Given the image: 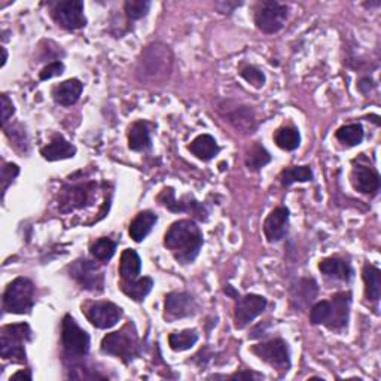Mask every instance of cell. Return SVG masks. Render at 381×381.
Here are the masks:
<instances>
[{"label":"cell","instance_id":"6da1fadb","mask_svg":"<svg viewBox=\"0 0 381 381\" xmlns=\"http://www.w3.org/2000/svg\"><path fill=\"white\" fill-rule=\"evenodd\" d=\"M202 243H205V240H202L200 226L190 219L173 222L164 235V246L182 265L193 264L197 259Z\"/></svg>","mask_w":381,"mask_h":381},{"label":"cell","instance_id":"7a4b0ae2","mask_svg":"<svg viewBox=\"0 0 381 381\" xmlns=\"http://www.w3.org/2000/svg\"><path fill=\"white\" fill-rule=\"evenodd\" d=\"M351 292H338L331 299L316 302L310 311V322L313 325H323L329 331H344L350 319Z\"/></svg>","mask_w":381,"mask_h":381},{"label":"cell","instance_id":"3957f363","mask_svg":"<svg viewBox=\"0 0 381 381\" xmlns=\"http://www.w3.org/2000/svg\"><path fill=\"white\" fill-rule=\"evenodd\" d=\"M101 351L110 356H117L124 363L129 365L136 358L141 356V341L136 331V326L133 323L125 325L122 329L117 332L108 334L101 340Z\"/></svg>","mask_w":381,"mask_h":381},{"label":"cell","instance_id":"277c9868","mask_svg":"<svg viewBox=\"0 0 381 381\" xmlns=\"http://www.w3.org/2000/svg\"><path fill=\"white\" fill-rule=\"evenodd\" d=\"M33 337L32 329L27 323H14L2 328L0 337V354L2 359L11 361L12 363H25V342H30Z\"/></svg>","mask_w":381,"mask_h":381},{"label":"cell","instance_id":"5b68a950","mask_svg":"<svg viewBox=\"0 0 381 381\" xmlns=\"http://www.w3.org/2000/svg\"><path fill=\"white\" fill-rule=\"evenodd\" d=\"M34 306V285L25 277L12 280L4 294V309L12 314H29Z\"/></svg>","mask_w":381,"mask_h":381},{"label":"cell","instance_id":"8992f818","mask_svg":"<svg viewBox=\"0 0 381 381\" xmlns=\"http://www.w3.org/2000/svg\"><path fill=\"white\" fill-rule=\"evenodd\" d=\"M90 335L76 323L70 314H66L61 323V346L66 358L78 361L90 353Z\"/></svg>","mask_w":381,"mask_h":381},{"label":"cell","instance_id":"52a82bcc","mask_svg":"<svg viewBox=\"0 0 381 381\" xmlns=\"http://www.w3.org/2000/svg\"><path fill=\"white\" fill-rule=\"evenodd\" d=\"M172 57L169 46L161 44H152L146 46L142 53L141 61H138V75L143 76V79L157 81L164 78L170 72Z\"/></svg>","mask_w":381,"mask_h":381},{"label":"cell","instance_id":"ba28073f","mask_svg":"<svg viewBox=\"0 0 381 381\" xmlns=\"http://www.w3.org/2000/svg\"><path fill=\"white\" fill-rule=\"evenodd\" d=\"M250 351L253 354L265 362L269 363L274 370L282 374H288L290 370V351L288 342L282 338H273L270 341L259 342L257 346H252Z\"/></svg>","mask_w":381,"mask_h":381},{"label":"cell","instance_id":"9c48e42d","mask_svg":"<svg viewBox=\"0 0 381 381\" xmlns=\"http://www.w3.org/2000/svg\"><path fill=\"white\" fill-rule=\"evenodd\" d=\"M288 20V6L269 0V2H261L255 11V24L258 30L265 34H274L280 32Z\"/></svg>","mask_w":381,"mask_h":381},{"label":"cell","instance_id":"30bf717a","mask_svg":"<svg viewBox=\"0 0 381 381\" xmlns=\"http://www.w3.org/2000/svg\"><path fill=\"white\" fill-rule=\"evenodd\" d=\"M69 274L78 285L91 292H101L105 286V274L98 265L90 259H76L69 266Z\"/></svg>","mask_w":381,"mask_h":381},{"label":"cell","instance_id":"8fae6325","mask_svg":"<svg viewBox=\"0 0 381 381\" xmlns=\"http://www.w3.org/2000/svg\"><path fill=\"white\" fill-rule=\"evenodd\" d=\"M53 18L66 30H79L86 25V18L84 15V2L81 0H66L58 2L53 8Z\"/></svg>","mask_w":381,"mask_h":381},{"label":"cell","instance_id":"7c38bea8","mask_svg":"<svg viewBox=\"0 0 381 381\" xmlns=\"http://www.w3.org/2000/svg\"><path fill=\"white\" fill-rule=\"evenodd\" d=\"M350 182L358 193L365 195L375 197L380 190V174L370 164L363 162V157L353 161Z\"/></svg>","mask_w":381,"mask_h":381},{"label":"cell","instance_id":"4fadbf2b","mask_svg":"<svg viewBox=\"0 0 381 381\" xmlns=\"http://www.w3.org/2000/svg\"><path fill=\"white\" fill-rule=\"evenodd\" d=\"M266 309V299L261 295L247 294L235 298L234 306V326L235 329H245Z\"/></svg>","mask_w":381,"mask_h":381},{"label":"cell","instance_id":"5bb4252c","mask_svg":"<svg viewBox=\"0 0 381 381\" xmlns=\"http://www.w3.org/2000/svg\"><path fill=\"white\" fill-rule=\"evenodd\" d=\"M197 302L188 292H172L164 299V317L167 322L185 319L197 313Z\"/></svg>","mask_w":381,"mask_h":381},{"label":"cell","instance_id":"9a60e30c","mask_svg":"<svg viewBox=\"0 0 381 381\" xmlns=\"http://www.w3.org/2000/svg\"><path fill=\"white\" fill-rule=\"evenodd\" d=\"M86 319L97 329H110L115 326L122 317V309L109 301L91 302L85 310Z\"/></svg>","mask_w":381,"mask_h":381},{"label":"cell","instance_id":"2e32d148","mask_svg":"<svg viewBox=\"0 0 381 381\" xmlns=\"http://www.w3.org/2000/svg\"><path fill=\"white\" fill-rule=\"evenodd\" d=\"M158 201L160 205L167 207L172 212L176 213H182V212H188L194 216V218L200 219V221H206L207 219V212L206 209L202 207L197 200H194L193 197H183L181 200L174 198V190L173 188H166L162 189V193L158 195Z\"/></svg>","mask_w":381,"mask_h":381},{"label":"cell","instance_id":"e0dca14e","mask_svg":"<svg viewBox=\"0 0 381 381\" xmlns=\"http://www.w3.org/2000/svg\"><path fill=\"white\" fill-rule=\"evenodd\" d=\"M97 185L94 182L81 183L63 188L60 197V209L61 212H70L75 209H84L88 205H91L93 193Z\"/></svg>","mask_w":381,"mask_h":381},{"label":"cell","instance_id":"ac0fdd59","mask_svg":"<svg viewBox=\"0 0 381 381\" xmlns=\"http://www.w3.org/2000/svg\"><path fill=\"white\" fill-rule=\"evenodd\" d=\"M289 210L283 206L276 207L264 222V234L270 243H278L288 234Z\"/></svg>","mask_w":381,"mask_h":381},{"label":"cell","instance_id":"d6986e66","mask_svg":"<svg viewBox=\"0 0 381 381\" xmlns=\"http://www.w3.org/2000/svg\"><path fill=\"white\" fill-rule=\"evenodd\" d=\"M319 270L325 277L332 278V280L350 282L351 278L354 277V270H353V266L350 265V262L341 259L338 257L322 259L319 262Z\"/></svg>","mask_w":381,"mask_h":381},{"label":"cell","instance_id":"ffe728a7","mask_svg":"<svg viewBox=\"0 0 381 381\" xmlns=\"http://www.w3.org/2000/svg\"><path fill=\"white\" fill-rule=\"evenodd\" d=\"M41 155L46 161L69 160L76 155V148L61 134H54L51 142L41 149Z\"/></svg>","mask_w":381,"mask_h":381},{"label":"cell","instance_id":"44dd1931","mask_svg":"<svg viewBox=\"0 0 381 381\" xmlns=\"http://www.w3.org/2000/svg\"><path fill=\"white\" fill-rule=\"evenodd\" d=\"M82 91H84V84L79 79L73 78L54 86L53 98L57 105L67 108V106L75 105L76 101L79 100Z\"/></svg>","mask_w":381,"mask_h":381},{"label":"cell","instance_id":"7402d4cb","mask_svg":"<svg viewBox=\"0 0 381 381\" xmlns=\"http://www.w3.org/2000/svg\"><path fill=\"white\" fill-rule=\"evenodd\" d=\"M157 221H158V216L154 212H150V210L141 212L130 224V228H129L130 237L136 241V243H141V241H143L149 235L152 228L155 226Z\"/></svg>","mask_w":381,"mask_h":381},{"label":"cell","instance_id":"603a6c76","mask_svg":"<svg viewBox=\"0 0 381 381\" xmlns=\"http://www.w3.org/2000/svg\"><path fill=\"white\" fill-rule=\"evenodd\" d=\"M190 154L195 155L201 161H210L219 154V145L214 141V137L210 134H200L197 136L190 145L188 146Z\"/></svg>","mask_w":381,"mask_h":381},{"label":"cell","instance_id":"cb8c5ba5","mask_svg":"<svg viewBox=\"0 0 381 381\" xmlns=\"http://www.w3.org/2000/svg\"><path fill=\"white\" fill-rule=\"evenodd\" d=\"M121 290L136 302H142L154 288V280L150 277H137L134 280H121Z\"/></svg>","mask_w":381,"mask_h":381},{"label":"cell","instance_id":"d4e9b609","mask_svg":"<svg viewBox=\"0 0 381 381\" xmlns=\"http://www.w3.org/2000/svg\"><path fill=\"white\" fill-rule=\"evenodd\" d=\"M150 143V131L149 125L145 121H136L129 129V148L134 152L149 150Z\"/></svg>","mask_w":381,"mask_h":381},{"label":"cell","instance_id":"484cf974","mask_svg":"<svg viewBox=\"0 0 381 381\" xmlns=\"http://www.w3.org/2000/svg\"><path fill=\"white\" fill-rule=\"evenodd\" d=\"M365 297L371 302H378L381 297V273L373 264H365L362 270Z\"/></svg>","mask_w":381,"mask_h":381},{"label":"cell","instance_id":"4316f807","mask_svg":"<svg viewBox=\"0 0 381 381\" xmlns=\"http://www.w3.org/2000/svg\"><path fill=\"white\" fill-rule=\"evenodd\" d=\"M142 271V259L134 249H125L121 255L120 276L121 280H134Z\"/></svg>","mask_w":381,"mask_h":381},{"label":"cell","instance_id":"83f0119b","mask_svg":"<svg viewBox=\"0 0 381 381\" xmlns=\"http://www.w3.org/2000/svg\"><path fill=\"white\" fill-rule=\"evenodd\" d=\"M225 117L237 130L253 133V129H255V117H253V112L247 106H235Z\"/></svg>","mask_w":381,"mask_h":381},{"label":"cell","instance_id":"f1b7e54d","mask_svg":"<svg viewBox=\"0 0 381 381\" xmlns=\"http://www.w3.org/2000/svg\"><path fill=\"white\" fill-rule=\"evenodd\" d=\"M274 143L283 150H295L301 145V134L295 125L280 127L274 134Z\"/></svg>","mask_w":381,"mask_h":381},{"label":"cell","instance_id":"f546056e","mask_svg":"<svg viewBox=\"0 0 381 381\" xmlns=\"http://www.w3.org/2000/svg\"><path fill=\"white\" fill-rule=\"evenodd\" d=\"M271 154L259 142L253 143L246 152V167L250 172H259L271 162Z\"/></svg>","mask_w":381,"mask_h":381},{"label":"cell","instance_id":"4dcf8cb0","mask_svg":"<svg viewBox=\"0 0 381 381\" xmlns=\"http://www.w3.org/2000/svg\"><path fill=\"white\" fill-rule=\"evenodd\" d=\"M198 341L195 329H183L181 332H172L169 335V344L174 351H186L193 349Z\"/></svg>","mask_w":381,"mask_h":381},{"label":"cell","instance_id":"1f68e13d","mask_svg":"<svg viewBox=\"0 0 381 381\" xmlns=\"http://www.w3.org/2000/svg\"><path fill=\"white\" fill-rule=\"evenodd\" d=\"M337 141L341 142L342 145L347 146H358L362 143L365 133H363V127L361 124H349V125H342L337 130L335 133Z\"/></svg>","mask_w":381,"mask_h":381},{"label":"cell","instance_id":"d6a6232c","mask_svg":"<svg viewBox=\"0 0 381 381\" xmlns=\"http://www.w3.org/2000/svg\"><path fill=\"white\" fill-rule=\"evenodd\" d=\"M313 170L310 166H295L288 167L280 173V182L283 186H290L297 182H311Z\"/></svg>","mask_w":381,"mask_h":381},{"label":"cell","instance_id":"836d02e7","mask_svg":"<svg viewBox=\"0 0 381 381\" xmlns=\"http://www.w3.org/2000/svg\"><path fill=\"white\" fill-rule=\"evenodd\" d=\"M317 295V283L314 278H301L298 286H295L292 299L298 301V306H307Z\"/></svg>","mask_w":381,"mask_h":381},{"label":"cell","instance_id":"e575fe53","mask_svg":"<svg viewBox=\"0 0 381 381\" xmlns=\"http://www.w3.org/2000/svg\"><path fill=\"white\" fill-rule=\"evenodd\" d=\"M91 255L94 259L100 261V262H108L109 259L113 258V255H115V252H117V243L113 240L110 238H98L96 240L91 249Z\"/></svg>","mask_w":381,"mask_h":381},{"label":"cell","instance_id":"d590c367","mask_svg":"<svg viewBox=\"0 0 381 381\" xmlns=\"http://www.w3.org/2000/svg\"><path fill=\"white\" fill-rule=\"evenodd\" d=\"M150 2L148 0H127L124 4V11L127 14V18L130 21H137L148 15L150 9Z\"/></svg>","mask_w":381,"mask_h":381},{"label":"cell","instance_id":"8d00e7d4","mask_svg":"<svg viewBox=\"0 0 381 381\" xmlns=\"http://www.w3.org/2000/svg\"><path fill=\"white\" fill-rule=\"evenodd\" d=\"M240 76L243 78L246 82L253 85L255 88H262L265 85V75L261 69L252 65H245L240 69Z\"/></svg>","mask_w":381,"mask_h":381},{"label":"cell","instance_id":"74e56055","mask_svg":"<svg viewBox=\"0 0 381 381\" xmlns=\"http://www.w3.org/2000/svg\"><path fill=\"white\" fill-rule=\"evenodd\" d=\"M20 174V167L17 164L12 162H5L2 167V197L5 198L6 190L9 185L15 181V177Z\"/></svg>","mask_w":381,"mask_h":381},{"label":"cell","instance_id":"f35d334b","mask_svg":"<svg viewBox=\"0 0 381 381\" xmlns=\"http://www.w3.org/2000/svg\"><path fill=\"white\" fill-rule=\"evenodd\" d=\"M63 73H65V65H63L61 61H54L42 69V72L39 73V79L48 81V79L57 78V76H61Z\"/></svg>","mask_w":381,"mask_h":381},{"label":"cell","instance_id":"ab89813d","mask_svg":"<svg viewBox=\"0 0 381 381\" xmlns=\"http://www.w3.org/2000/svg\"><path fill=\"white\" fill-rule=\"evenodd\" d=\"M15 113V108L12 100L8 97V94H2V125L6 127L11 117Z\"/></svg>","mask_w":381,"mask_h":381},{"label":"cell","instance_id":"60d3db41","mask_svg":"<svg viewBox=\"0 0 381 381\" xmlns=\"http://www.w3.org/2000/svg\"><path fill=\"white\" fill-rule=\"evenodd\" d=\"M209 378H228V380H262L264 375L262 374H258V373H253V371H240V373H235L233 375H212Z\"/></svg>","mask_w":381,"mask_h":381},{"label":"cell","instance_id":"b9f144b4","mask_svg":"<svg viewBox=\"0 0 381 381\" xmlns=\"http://www.w3.org/2000/svg\"><path fill=\"white\" fill-rule=\"evenodd\" d=\"M373 86H374V85H373V81H371L370 78H363V79H361L359 84H358V88H359V90H361L363 94L370 93V90H371Z\"/></svg>","mask_w":381,"mask_h":381},{"label":"cell","instance_id":"7bdbcfd3","mask_svg":"<svg viewBox=\"0 0 381 381\" xmlns=\"http://www.w3.org/2000/svg\"><path fill=\"white\" fill-rule=\"evenodd\" d=\"M33 377H32V373H30V370H22V371H18V373H15L14 375H11V381L12 380H27V381H30Z\"/></svg>","mask_w":381,"mask_h":381},{"label":"cell","instance_id":"ee69618b","mask_svg":"<svg viewBox=\"0 0 381 381\" xmlns=\"http://www.w3.org/2000/svg\"><path fill=\"white\" fill-rule=\"evenodd\" d=\"M224 292H225V294L228 295V297H231V298H238L240 297V294H238V292L231 286V285H226V288L224 289Z\"/></svg>","mask_w":381,"mask_h":381},{"label":"cell","instance_id":"f6af8a7d","mask_svg":"<svg viewBox=\"0 0 381 381\" xmlns=\"http://www.w3.org/2000/svg\"><path fill=\"white\" fill-rule=\"evenodd\" d=\"M2 53H4V60H2V67L6 65V60H8V53H6V49L2 48Z\"/></svg>","mask_w":381,"mask_h":381}]
</instances>
